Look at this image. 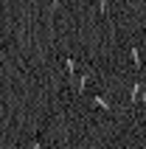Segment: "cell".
I'll return each instance as SVG.
<instances>
[{"mask_svg":"<svg viewBox=\"0 0 146 149\" xmlns=\"http://www.w3.org/2000/svg\"><path fill=\"white\" fill-rule=\"evenodd\" d=\"M129 101H132V104L143 101V84H140V82H135V84H132V90H129Z\"/></svg>","mask_w":146,"mask_h":149,"instance_id":"1","label":"cell"},{"mask_svg":"<svg viewBox=\"0 0 146 149\" xmlns=\"http://www.w3.org/2000/svg\"><path fill=\"white\" fill-rule=\"evenodd\" d=\"M93 101H96V104H98L101 110H107V113H113V104H110V101H107L104 96H101V93H93Z\"/></svg>","mask_w":146,"mask_h":149,"instance_id":"2","label":"cell"},{"mask_svg":"<svg viewBox=\"0 0 146 149\" xmlns=\"http://www.w3.org/2000/svg\"><path fill=\"white\" fill-rule=\"evenodd\" d=\"M87 82H90V70H84V73L76 79V93H84V87H87Z\"/></svg>","mask_w":146,"mask_h":149,"instance_id":"3","label":"cell"},{"mask_svg":"<svg viewBox=\"0 0 146 149\" xmlns=\"http://www.w3.org/2000/svg\"><path fill=\"white\" fill-rule=\"evenodd\" d=\"M129 56H132V62H135V70H140V68H143V59H140V51H138V48H129Z\"/></svg>","mask_w":146,"mask_h":149,"instance_id":"4","label":"cell"},{"mask_svg":"<svg viewBox=\"0 0 146 149\" xmlns=\"http://www.w3.org/2000/svg\"><path fill=\"white\" fill-rule=\"evenodd\" d=\"M65 70H67V76L76 73V62H73V59H65Z\"/></svg>","mask_w":146,"mask_h":149,"instance_id":"5","label":"cell"},{"mask_svg":"<svg viewBox=\"0 0 146 149\" xmlns=\"http://www.w3.org/2000/svg\"><path fill=\"white\" fill-rule=\"evenodd\" d=\"M107 6H110V0H98V11L101 14H107Z\"/></svg>","mask_w":146,"mask_h":149,"instance_id":"6","label":"cell"},{"mask_svg":"<svg viewBox=\"0 0 146 149\" xmlns=\"http://www.w3.org/2000/svg\"><path fill=\"white\" fill-rule=\"evenodd\" d=\"M31 149H42V141H40V138H34V141H31Z\"/></svg>","mask_w":146,"mask_h":149,"instance_id":"7","label":"cell"},{"mask_svg":"<svg viewBox=\"0 0 146 149\" xmlns=\"http://www.w3.org/2000/svg\"><path fill=\"white\" fill-rule=\"evenodd\" d=\"M59 3H62V0H51V8H59Z\"/></svg>","mask_w":146,"mask_h":149,"instance_id":"8","label":"cell"},{"mask_svg":"<svg viewBox=\"0 0 146 149\" xmlns=\"http://www.w3.org/2000/svg\"><path fill=\"white\" fill-rule=\"evenodd\" d=\"M143 116H146V113H143Z\"/></svg>","mask_w":146,"mask_h":149,"instance_id":"9","label":"cell"}]
</instances>
